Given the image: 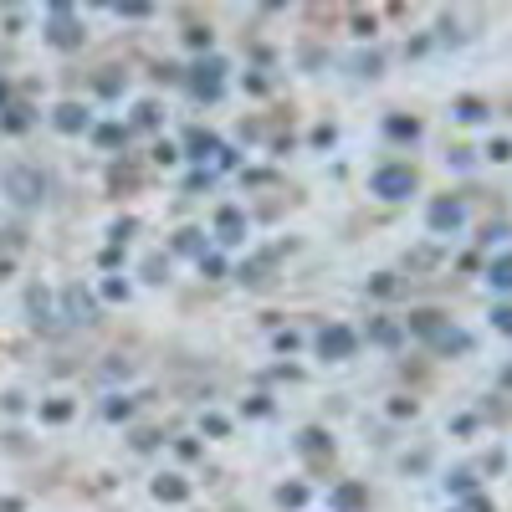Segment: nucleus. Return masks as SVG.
<instances>
[{
	"label": "nucleus",
	"mask_w": 512,
	"mask_h": 512,
	"mask_svg": "<svg viewBox=\"0 0 512 512\" xmlns=\"http://www.w3.org/2000/svg\"><path fill=\"white\" fill-rule=\"evenodd\" d=\"M6 190H11L16 200L31 205V200H41V190H47V185H41V175H31V169L16 164V169H6Z\"/></svg>",
	"instance_id": "1"
},
{
	"label": "nucleus",
	"mask_w": 512,
	"mask_h": 512,
	"mask_svg": "<svg viewBox=\"0 0 512 512\" xmlns=\"http://www.w3.org/2000/svg\"><path fill=\"white\" fill-rule=\"evenodd\" d=\"M410 185H415L410 169H379V175H374V190L390 195V200H395V195H410Z\"/></svg>",
	"instance_id": "2"
},
{
	"label": "nucleus",
	"mask_w": 512,
	"mask_h": 512,
	"mask_svg": "<svg viewBox=\"0 0 512 512\" xmlns=\"http://www.w3.org/2000/svg\"><path fill=\"white\" fill-rule=\"evenodd\" d=\"M354 349V338L344 333V328H333V333H323V354H333V359H344Z\"/></svg>",
	"instance_id": "3"
},
{
	"label": "nucleus",
	"mask_w": 512,
	"mask_h": 512,
	"mask_svg": "<svg viewBox=\"0 0 512 512\" xmlns=\"http://www.w3.org/2000/svg\"><path fill=\"white\" fill-rule=\"evenodd\" d=\"M492 282H497V287H512V262H497V267H492Z\"/></svg>",
	"instance_id": "4"
}]
</instances>
